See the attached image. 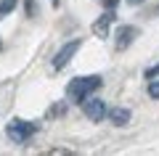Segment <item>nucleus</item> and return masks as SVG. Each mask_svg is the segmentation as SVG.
Masks as SVG:
<instances>
[{
  "label": "nucleus",
  "mask_w": 159,
  "mask_h": 156,
  "mask_svg": "<svg viewBox=\"0 0 159 156\" xmlns=\"http://www.w3.org/2000/svg\"><path fill=\"white\" fill-rule=\"evenodd\" d=\"M101 87V77L93 74V77H77L66 85V95L74 100V103H82L85 98H90L96 90Z\"/></svg>",
  "instance_id": "nucleus-1"
},
{
  "label": "nucleus",
  "mask_w": 159,
  "mask_h": 156,
  "mask_svg": "<svg viewBox=\"0 0 159 156\" xmlns=\"http://www.w3.org/2000/svg\"><path fill=\"white\" fill-rule=\"evenodd\" d=\"M37 124L34 122H27V119H11L8 122V127H6V135H8V140L11 143H29V140L37 135Z\"/></svg>",
  "instance_id": "nucleus-2"
},
{
  "label": "nucleus",
  "mask_w": 159,
  "mask_h": 156,
  "mask_svg": "<svg viewBox=\"0 0 159 156\" xmlns=\"http://www.w3.org/2000/svg\"><path fill=\"white\" fill-rule=\"evenodd\" d=\"M80 106H82L85 117H88V119H93V122H101V119L106 117V111H109L106 103H103V100H98V98H85Z\"/></svg>",
  "instance_id": "nucleus-3"
},
{
  "label": "nucleus",
  "mask_w": 159,
  "mask_h": 156,
  "mask_svg": "<svg viewBox=\"0 0 159 156\" xmlns=\"http://www.w3.org/2000/svg\"><path fill=\"white\" fill-rule=\"evenodd\" d=\"M80 45H82L80 40H69V42H66V45H64V48L56 53V56H53V69H56V72H58V69H64L69 61H72V56L80 50Z\"/></svg>",
  "instance_id": "nucleus-4"
},
{
  "label": "nucleus",
  "mask_w": 159,
  "mask_h": 156,
  "mask_svg": "<svg viewBox=\"0 0 159 156\" xmlns=\"http://www.w3.org/2000/svg\"><path fill=\"white\" fill-rule=\"evenodd\" d=\"M114 19H117L114 8H106V13H103V16L98 19L96 24H93V34H96V37H109V29H111Z\"/></svg>",
  "instance_id": "nucleus-5"
},
{
  "label": "nucleus",
  "mask_w": 159,
  "mask_h": 156,
  "mask_svg": "<svg viewBox=\"0 0 159 156\" xmlns=\"http://www.w3.org/2000/svg\"><path fill=\"white\" fill-rule=\"evenodd\" d=\"M135 37H138V29H135V27H119V29H117V42H114V48H117V50L130 48Z\"/></svg>",
  "instance_id": "nucleus-6"
},
{
  "label": "nucleus",
  "mask_w": 159,
  "mask_h": 156,
  "mask_svg": "<svg viewBox=\"0 0 159 156\" xmlns=\"http://www.w3.org/2000/svg\"><path fill=\"white\" fill-rule=\"evenodd\" d=\"M106 117L111 119V122L117 124V127H122V124H127V122H130V111H127V109H109V111H106Z\"/></svg>",
  "instance_id": "nucleus-7"
},
{
  "label": "nucleus",
  "mask_w": 159,
  "mask_h": 156,
  "mask_svg": "<svg viewBox=\"0 0 159 156\" xmlns=\"http://www.w3.org/2000/svg\"><path fill=\"white\" fill-rule=\"evenodd\" d=\"M16 8V0H0V19L3 16H8V13Z\"/></svg>",
  "instance_id": "nucleus-8"
},
{
  "label": "nucleus",
  "mask_w": 159,
  "mask_h": 156,
  "mask_svg": "<svg viewBox=\"0 0 159 156\" xmlns=\"http://www.w3.org/2000/svg\"><path fill=\"white\" fill-rule=\"evenodd\" d=\"M148 95L151 98H159V79H151L148 82Z\"/></svg>",
  "instance_id": "nucleus-9"
},
{
  "label": "nucleus",
  "mask_w": 159,
  "mask_h": 156,
  "mask_svg": "<svg viewBox=\"0 0 159 156\" xmlns=\"http://www.w3.org/2000/svg\"><path fill=\"white\" fill-rule=\"evenodd\" d=\"M66 111V106H64V103H58V106H53L51 111H48V117H58V114H64Z\"/></svg>",
  "instance_id": "nucleus-10"
},
{
  "label": "nucleus",
  "mask_w": 159,
  "mask_h": 156,
  "mask_svg": "<svg viewBox=\"0 0 159 156\" xmlns=\"http://www.w3.org/2000/svg\"><path fill=\"white\" fill-rule=\"evenodd\" d=\"M157 77H159V64L151 66V69H146V79H157Z\"/></svg>",
  "instance_id": "nucleus-11"
},
{
  "label": "nucleus",
  "mask_w": 159,
  "mask_h": 156,
  "mask_svg": "<svg viewBox=\"0 0 159 156\" xmlns=\"http://www.w3.org/2000/svg\"><path fill=\"white\" fill-rule=\"evenodd\" d=\"M101 3H103V8H117L119 0H101Z\"/></svg>",
  "instance_id": "nucleus-12"
},
{
  "label": "nucleus",
  "mask_w": 159,
  "mask_h": 156,
  "mask_svg": "<svg viewBox=\"0 0 159 156\" xmlns=\"http://www.w3.org/2000/svg\"><path fill=\"white\" fill-rule=\"evenodd\" d=\"M27 13H29V16H34V0H27Z\"/></svg>",
  "instance_id": "nucleus-13"
},
{
  "label": "nucleus",
  "mask_w": 159,
  "mask_h": 156,
  "mask_svg": "<svg viewBox=\"0 0 159 156\" xmlns=\"http://www.w3.org/2000/svg\"><path fill=\"white\" fill-rule=\"evenodd\" d=\"M127 3H130V6H141L143 0H127Z\"/></svg>",
  "instance_id": "nucleus-14"
},
{
  "label": "nucleus",
  "mask_w": 159,
  "mask_h": 156,
  "mask_svg": "<svg viewBox=\"0 0 159 156\" xmlns=\"http://www.w3.org/2000/svg\"><path fill=\"white\" fill-rule=\"evenodd\" d=\"M58 3H61V0H53V6H58Z\"/></svg>",
  "instance_id": "nucleus-15"
},
{
  "label": "nucleus",
  "mask_w": 159,
  "mask_h": 156,
  "mask_svg": "<svg viewBox=\"0 0 159 156\" xmlns=\"http://www.w3.org/2000/svg\"><path fill=\"white\" fill-rule=\"evenodd\" d=\"M0 50H3V40H0Z\"/></svg>",
  "instance_id": "nucleus-16"
},
{
  "label": "nucleus",
  "mask_w": 159,
  "mask_h": 156,
  "mask_svg": "<svg viewBox=\"0 0 159 156\" xmlns=\"http://www.w3.org/2000/svg\"><path fill=\"white\" fill-rule=\"evenodd\" d=\"M154 13H159V8H157V11H154Z\"/></svg>",
  "instance_id": "nucleus-17"
}]
</instances>
